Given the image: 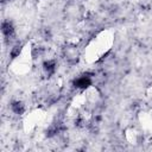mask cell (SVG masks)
Wrapping results in <instances>:
<instances>
[{
    "label": "cell",
    "mask_w": 152,
    "mask_h": 152,
    "mask_svg": "<svg viewBox=\"0 0 152 152\" xmlns=\"http://www.w3.org/2000/svg\"><path fill=\"white\" fill-rule=\"evenodd\" d=\"M75 84H76V87H80V88H87L88 86H90V78L87 76H83V77L78 78L75 82Z\"/></svg>",
    "instance_id": "cell-1"
},
{
    "label": "cell",
    "mask_w": 152,
    "mask_h": 152,
    "mask_svg": "<svg viewBox=\"0 0 152 152\" xmlns=\"http://www.w3.org/2000/svg\"><path fill=\"white\" fill-rule=\"evenodd\" d=\"M2 32L6 34V36H11L12 33H13V27H12V25L10 24V23H4L2 24Z\"/></svg>",
    "instance_id": "cell-2"
},
{
    "label": "cell",
    "mask_w": 152,
    "mask_h": 152,
    "mask_svg": "<svg viewBox=\"0 0 152 152\" xmlns=\"http://www.w3.org/2000/svg\"><path fill=\"white\" fill-rule=\"evenodd\" d=\"M12 108H13V110H14L15 113H18V114H21V113L24 112V106H23L21 102H15V103H13V104H12Z\"/></svg>",
    "instance_id": "cell-3"
},
{
    "label": "cell",
    "mask_w": 152,
    "mask_h": 152,
    "mask_svg": "<svg viewBox=\"0 0 152 152\" xmlns=\"http://www.w3.org/2000/svg\"><path fill=\"white\" fill-rule=\"evenodd\" d=\"M45 69H46L49 72H52V71H53V69H55V66H53V63H50V62L45 63Z\"/></svg>",
    "instance_id": "cell-4"
}]
</instances>
